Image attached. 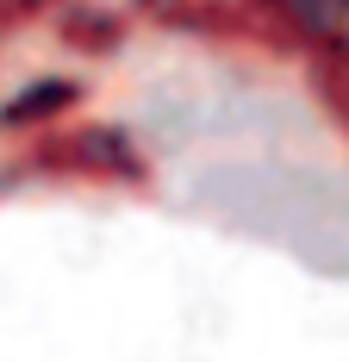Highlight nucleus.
I'll list each match as a JSON object with an SVG mask.
<instances>
[{
    "label": "nucleus",
    "mask_w": 349,
    "mask_h": 362,
    "mask_svg": "<svg viewBox=\"0 0 349 362\" xmlns=\"http://www.w3.org/2000/svg\"><path fill=\"white\" fill-rule=\"evenodd\" d=\"M275 6H287L293 19H306L312 32L349 44V0H275Z\"/></svg>",
    "instance_id": "f257e3e1"
}]
</instances>
